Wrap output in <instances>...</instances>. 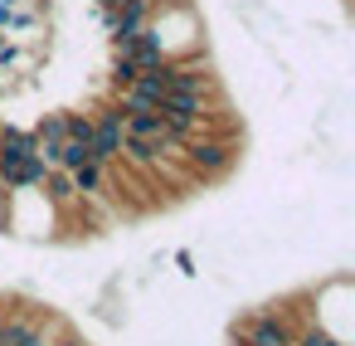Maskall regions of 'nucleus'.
<instances>
[{"instance_id":"nucleus-6","label":"nucleus","mask_w":355,"mask_h":346,"mask_svg":"<svg viewBox=\"0 0 355 346\" xmlns=\"http://www.w3.org/2000/svg\"><path fill=\"white\" fill-rule=\"evenodd\" d=\"M107 79H112V93H117V88H132L141 74L132 69V59H117V54H112V74H107Z\"/></svg>"},{"instance_id":"nucleus-3","label":"nucleus","mask_w":355,"mask_h":346,"mask_svg":"<svg viewBox=\"0 0 355 346\" xmlns=\"http://www.w3.org/2000/svg\"><path fill=\"white\" fill-rule=\"evenodd\" d=\"M234 346H292V322L277 312V302H263L234 322Z\"/></svg>"},{"instance_id":"nucleus-2","label":"nucleus","mask_w":355,"mask_h":346,"mask_svg":"<svg viewBox=\"0 0 355 346\" xmlns=\"http://www.w3.org/2000/svg\"><path fill=\"white\" fill-rule=\"evenodd\" d=\"M180 161H185L190 176H200V181H224V176L239 166V147L205 132V137H190V142L180 147Z\"/></svg>"},{"instance_id":"nucleus-5","label":"nucleus","mask_w":355,"mask_h":346,"mask_svg":"<svg viewBox=\"0 0 355 346\" xmlns=\"http://www.w3.org/2000/svg\"><path fill=\"white\" fill-rule=\"evenodd\" d=\"M69 181H73L78 200H103L107 195V166H98V161H83L78 171H69Z\"/></svg>"},{"instance_id":"nucleus-4","label":"nucleus","mask_w":355,"mask_h":346,"mask_svg":"<svg viewBox=\"0 0 355 346\" xmlns=\"http://www.w3.org/2000/svg\"><path fill=\"white\" fill-rule=\"evenodd\" d=\"M122 142H127L122 113H117L112 103L93 108V161H98V166H117V156H122Z\"/></svg>"},{"instance_id":"nucleus-8","label":"nucleus","mask_w":355,"mask_h":346,"mask_svg":"<svg viewBox=\"0 0 355 346\" xmlns=\"http://www.w3.org/2000/svg\"><path fill=\"white\" fill-rule=\"evenodd\" d=\"M175 263H180V273H185V278H200V263H195V254H190V249H180V254H175Z\"/></svg>"},{"instance_id":"nucleus-1","label":"nucleus","mask_w":355,"mask_h":346,"mask_svg":"<svg viewBox=\"0 0 355 346\" xmlns=\"http://www.w3.org/2000/svg\"><path fill=\"white\" fill-rule=\"evenodd\" d=\"M146 35L161 44L166 64L200 54V15L190 10V0H161L156 15H151V25H146Z\"/></svg>"},{"instance_id":"nucleus-7","label":"nucleus","mask_w":355,"mask_h":346,"mask_svg":"<svg viewBox=\"0 0 355 346\" xmlns=\"http://www.w3.org/2000/svg\"><path fill=\"white\" fill-rule=\"evenodd\" d=\"M49 346H93V341H88V336H83V331H73V327H59V331H54V341H49Z\"/></svg>"}]
</instances>
